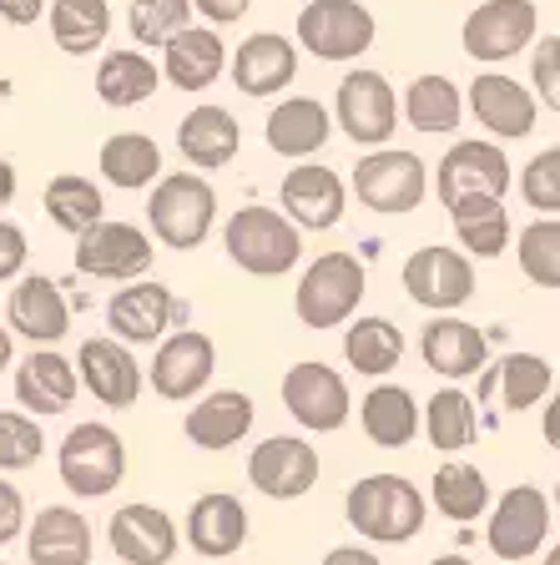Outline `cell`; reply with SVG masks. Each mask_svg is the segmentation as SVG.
Segmentation results:
<instances>
[{
  "instance_id": "obj_20",
  "label": "cell",
  "mask_w": 560,
  "mask_h": 565,
  "mask_svg": "<svg viewBox=\"0 0 560 565\" xmlns=\"http://www.w3.org/2000/svg\"><path fill=\"white\" fill-rule=\"evenodd\" d=\"M6 323L11 333H21L31 349H56L61 339L71 333V303L66 288L46 273H21L6 298Z\"/></svg>"
},
{
  "instance_id": "obj_8",
  "label": "cell",
  "mask_w": 560,
  "mask_h": 565,
  "mask_svg": "<svg viewBox=\"0 0 560 565\" xmlns=\"http://www.w3.org/2000/svg\"><path fill=\"white\" fill-rule=\"evenodd\" d=\"M540 41V6L536 0H479L459 25V46L479 66H505Z\"/></svg>"
},
{
  "instance_id": "obj_59",
  "label": "cell",
  "mask_w": 560,
  "mask_h": 565,
  "mask_svg": "<svg viewBox=\"0 0 560 565\" xmlns=\"http://www.w3.org/2000/svg\"><path fill=\"white\" fill-rule=\"evenodd\" d=\"M0 565H6V561H0Z\"/></svg>"
},
{
  "instance_id": "obj_27",
  "label": "cell",
  "mask_w": 560,
  "mask_h": 565,
  "mask_svg": "<svg viewBox=\"0 0 560 565\" xmlns=\"http://www.w3.org/2000/svg\"><path fill=\"white\" fill-rule=\"evenodd\" d=\"M253 419H257L253 394H243V388H212V394L192 399V409L182 414V435L198 449H208V455H222V449L243 445L253 435Z\"/></svg>"
},
{
  "instance_id": "obj_53",
  "label": "cell",
  "mask_w": 560,
  "mask_h": 565,
  "mask_svg": "<svg viewBox=\"0 0 560 565\" xmlns=\"http://www.w3.org/2000/svg\"><path fill=\"white\" fill-rule=\"evenodd\" d=\"M540 439H546V445L560 455V388L546 399V409H540Z\"/></svg>"
},
{
  "instance_id": "obj_46",
  "label": "cell",
  "mask_w": 560,
  "mask_h": 565,
  "mask_svg": "<svg viewBox=\"0 0 560 565\" xmlns=\"http://www.w3.org/2000/svg\"><path fill=\"white\" fill-rule=\"evenodd\" d=\"M520 198L540 217H560V147H546L520 167Z\"/></svg>"
},
{
  "instance_id": "obj_50",
  "label": "cell",
  "mask_w": 560,
  "mask_h": 565,
  "mask_svg": "<svg viewBox=\"0 0 560 565\" xmlns=\"http://www.w3.org/2000/svg\"><path fill=\"white\" fill-rule=\"evenodd\" d=\"M192 11H198L208 25H237L247 11H253V0H192Z\"/></svg>"
},
{
  "instance_id": "obj_21",
  "label": "cell",
  "mask_w": 560,
  "mask_h": 565,
  "mask_svg": "<svg viewBox=\"0 0 560 565\" xmlns=\"http://www.w3.org/2000/svg\"><path fill=\"white\" fill-rule=\"evenodd\" d=\"M465 106L475 111V121L495 141H520L540 121V96L530 86H520L515 76H505V71H479L475 82H469Z\"/></svg>"
},
{
  "instance_id": "obj_2",
  "label": "cell",
  "mask_w": 560,
  "mask_h": 565,
  "mask_svg": "<svg viewBox=\"0 0 560 565\" xmlns=\"http://www.w3.org/2000/svg\"><path fill=\"white\" fill-rule=\"evenodd\" d=\"M222 253L247 273V278H283L304 258V227L283 207L247 202L222 223Z\"/></svg>"
},
{
  "instance_id": "obj_25",
  "label": "cell",
  "mask_w": 560,
  "mask_h": 565,
  "mask_svg": "<svg viewBox=\"0 0 560 565\" xmlns=\"http://www.w3.org/2000/svg\"><path fill=\"white\" fill-rule=\"evenodd\" d=\"M228 76L243 96H278L298 82V41L278 31H253L228 61Z\"/></svg>"
},
{
  "instance_id": "obj_16",
  "label": "cell",
  "mask_w": 560,
  "mask_h": 565,
  "mask_svg": "<svg viewBox=\"0 0 560 565\" xmlns=\"http://www.w3.org/2000/svg\"><path fill=\"white\" fill-rule=\"evenodd\" d=\"M218 374V343L202 329H177L157 343L147 364V388L167 404H192Z\"/></svg>"
},
{
  "instance_id": "obj_47",
  "label": "cell",
  "mask_w": 560,
  "mask_h": 565,
  "mask_svg": "<svg viewBox=\"0 0 560 565\" xmlns=\"http://www.w3.org/2000/svg\"><path fill=\"white\" fill-rule=\"evenodd\" d=\"M530 92L540 96V106L560 111V31L530 46Z\"/></svg>"
},
{
  "instance_id": "obj_54",
  "label": "cell",
  "mask_w": 560,
  "mask_h": 565,
  "mask_svg": "<svg viewBox=\"0 0 560 565\" xmlns=\"http://www.w3.org/2000/svg\"><path fill=\"white\" fill-rule=\"evenodd\" d=\"M11 202H15V167L0 157V212L11 207Z\"/></svg>"
},
{
  "instance_id": "obj_32",
  "label": "cell",
  "mask_w": 560,
  "mask_h": 565,
  "mask_svg": "<svg viewBox=\"0 0 560 565\" xmlns=\"http://www.w3.org/2000/svg\"><path fill=\"white\" fill-rule=\"evenodd\" d=\"M359 429L379 449H409L424 435V404L404 384H373L359 399Z\"/></svg>"
},
{
  "instance_id": "obj_49",
  "label": "cell",
  "mask_w": 560,
  "mask_h": 565,
  "mask_svg": "<svg viewBox=\"0 0 560 565\" xmlns=\"http://www.w3.org/2000/svg\"><path fill=\"white\" fill-rule=\"evenodd\" d=\"M21 535H25V500H21V490L0 475V551L11 541H21Z\"/></svg>"
},
{
  "instance_id": "obj_48",
  "label": "cell",
  "mask_w": 560,
  "mask_h": 565,
  "mask_svg": "<svg viewBox=\"0 0 560 565\" xmlns=\"http://www.w3.org/2000/svg\"><path fill=\"white\" fill-rule=\"evenodd\" d=\"M31 263V237H25L21 223L0 217V282H15Z\"/></svg>"
},
{
  "instance_id": "obj_5",
  "label": "cell",
  "mask_w": 560,
  "mask_h": 565,
  "mask_svg": "<svg viewBox=\"0 0 560 565\" xmlns=\"http://www.w3.org/2000/svg\"><path fill=\"white\" fill-rule=\"evenodd\" d=\"M359 207L379 212V217H404V212L424 207L430 198V162L420 152H404V147H373L359 157L349 177Z\"/></svg>"
},
{
  "instance_id": "obj_30",
  "label": "cell",
  "mask_w": 560,
  "mask_h": 565,
  "mask_svg": "<svg viewBox=\"0 0 560 565\" xmlns=\"http://www.w3.org/2000/svg\"><path fill=\"white\" fill-rule=\"evenodd\" d=\"M222 71H228V41L218 35V25L192 21L162 46V82L172 92H208Z\"/></svg>"
},
{
  "instance_id": "obj_45",
  "label": "cell",
  "mask_w": 560,
  "mask_h": 565,
  "mask_svg": "<svg viewBox=\"0 0 560 565\" xmlns=\"http://www.w3.org/2000/svg\"><path fill=\"white\" fill-rule=\"evenodd\" d=\"M46 455L41 419L25 409H0V475H21Z\"/></svg>"
},
{
  "instance_id": "obj_34",
  "label": "cell",
  "mask_w": 560,
  "mask_h": 565,
  "mask_svg": "<svg viewBox=\"0 0 560 565\" xmlns=\"http://www.w3.org/2000/svg\"><path fill=\"white\" fill-rule=\"evenodd\" d=\"M444 212H450V227H455L459 247H465L469 258L495 263L510 253L515 227H510V212H505V198H465Z\"/></svg>"
},
{
  "instance_id": "obj_14",
  "label": "cell",
  "mask_w": 560,
  "mask_h": 565,
  "mask_svg": "<svg viewBox=\"0 0 560 565\" xmlns=\"http://www.w3.org/2000/svg\"><path fill=\"white\" fill-rule=\"evenodd\" d=\"M399 278H404V294L430 313H459L475 298V258L465 247H414Z\"/></svg>"
},
{
  "instance_id": "obj_18",
  "label": "cell",
  "mask_w": 560,
  "mask_h": 565,
  "mask_svg": "<svg viewBox=\"0 0 560 565\" xmlns=\"http://www.w3.org/2000/svg\"><path fill=\"white\" fill-rule=\"evenodd\" d=\"M106 545L121 565H172L182 551V525L167 515L162 505H147V500H131L117 505L106 520Z\"/></svg>"
},
{
  "instance_id": "obj_13",
  "label": "cell",
  "mask_w": 560,
  "mask_h": 565,
  "mask_svg": "<svg viewBox=\"0 0 560 565\" xmlns=\"http://www.w3.org/2000/svg\"><path fill=\"white\" fill-rule=\"evenodd\" d=\"M515 188L510 157H505L500 141L469 137L455 141L450 152L434 167V192H440V207H455L465 198H505Z\"/></svg>"
},
{
  "instance_id": "obj_56",
  "label": "cell",
  "mask_w": 560,
  "mask_h": 565,
  "mask_svg": "<svg viewBox=\"0 0 560 565\" xmlns=\"http://www.w3.org/2000/svg\"><path fill=\"white\" fill-rule=\"evenodd\" d=\"M430 565H469V561H465V555H434Z\"/></svg>"
},
{
  "instance_id": "obj_10",
  "label": "cell",
  "mask_w": 560,
  "mask_h": 565,
  "mask_svg": "<svg viewBox=\"0 0 560 565\" xmlns=\"http://www.w3.org/2000/svg\"><path fill=\"white\" fill-rule=\"evenodd\" d=\"M278 394H283V409L293 414V424L308 429V435H339L353 414L349 379H344L339 369H328L324 359L293 364L288 374H283Z\"/></svg>"
},
{
  "instance_id": "obj_31",
  "label": "cell",
  "mask_w": 560,
  "mask_h": 565,
  "mask_svg": "<svg viewBox=\"0 0 560 565\" xmlns=\"http://www.w3.org/2000/svg\"><path fill=\"white\" fill-rule=\"evenodd\" d=\"M177 152L192 172H218L243 152V127L228 106H192L182 121H177Z\"/></svg>"
},
{
  "instance_id": "obj_33",
  "label": "cell",
  "mask_w": 560,
  "mask_h": 565,
  "mask_svg": "<svg viewBox=\"0 0 560 565\" xmlns=\"http://www.w3.org/2000/svg\"><path fill=\"white\" fill-rule=\"evenodd\" d=\"M485 394H500L505 414L540 409V404L556 394V369H550V359H540V353H505L500 364L479 374V399H485Z\"/></svg>"
},
{
  "instance_id": "obj_1",
  "label": "cell",
  "mask_w": 560,
  "mask_h": 565,
  "mask_svg": "<svg viewBox=\"0 0 560 565\" xmlns=\"http://www.w3.org/2000/svg\"><path fill=\"white\" fill-rule=\"evenodd\" d=\"M344 520L359 530V541L373 545H409L430 520V500L409 475H363L344 494Z\"/></svg>"
},
{
  "instance_id": "obj_3",
  "label": "cell",
  "mask_w": 560,
  "mask_h": 565,
  "mask_svg": "<svg viewBox=\"0 0 560 565\" xmlns=\"http://www.w3.org/2000/svg\"><path fill=\"white\" fill-rule=\"evenodd\" d=\"M218 227V188L208 172H162L147 198V233L172 253L202 247Z\"/></svg>"
},
{
  "instance_id": "obj_4",
  "label": "cell",
  "mask_w": 560,
  "mask_h": 565,
  "mask_svg": "<svg viewBox=\"0 0 560 565\" xmlns=\"http://www.w3.org/2000/svg\"><path fill=\"white\" fill-rule=\"evenodd\" d=\"M56 475L76 500H102L127 480V439L102 419L71 424L56 449Z\"/></svg>"
},
{
  "instance_id": "obj_6",
  "label": "cell",
  "mask_w": 560,
  "mask_h": 565,
  "mask_svg": "<svg viewBox=\"0 0 560 565\" xmlns=\"http://www.w3.org/2000/svg\"><path fill=\"white\" fill-rule=\"evenodd\" d=\"M363 282L369 278H363V263L353 253H318L293 288V313L314 333L344 329L363 303Z\"/></svg>"
},
{
  "instance_id": "obj_44",
  "label": "cell",
  "mask_w": 560,
  "mask_h": 565,
  "mask_svg": "<svg viewBox=\"0 0 560 565\" xmlns=\"http://www.w3.org/2000/svg\"><path fill=\"white\" fill-rule=\"evenodd\" d=\"M192 0H131L127 6V31L137 46H167L177 31L192 25Z\"/></svg>"
},
{
  "instance_id": "obj_17",
  "label": "cell",
  "mask_w": 560,
  "mask_h": 565,
  "mask_svg": "<svg viewBox=\"0 0 560 565\" xmlns=\"http://www.w3.org/2000/svg\"><path fill=\"white\" fill-rule=\"evenodd\" d=\"M76 374H82V388L102 409H117V414L137 409L141 388H147V369L137 364L131 343L112 339V333L82 339V349H76Z\"/></svg>"
},
{
  "instance_id": "obj_19",
  "label": "cell",
  "mask_w": 560,
  "mask_h": 565,
  "mask_svg": "<svg viewBox=\"0 0 560 565\" xmlns=\"http://www.w3.org/2000/svg\"><path fill=\"white\" fill-rule=\"evenodd\" d=\"M318 449L304 435H268L247 455V484L268 500H304L318 484Z\"/></svg>"
},
{
  "instance_id": "obj_28",
  "label": "cell",
  "mask_w": 560,
  "mask_h": 565,
  "mask_svg": "<svg viewBox=\"0 0 560 565\" xmlns=\"http://www.w3.org/2000/svg\"><path fill=\"white\" fill-rule=\"evenodd\" d=\"M96 535L92 520L71 505H46L25 520V561L31 565H92Z\"/></svg>"
},
{
  "instance_id": "obj_39",
  "label": "cell",
  "mask_w": 560,
  "mask_h": 565,
  "mask_svg": "<svg viewBox=\"0 0 560 565\" xmlns=\"http://www.w3.org/2000/svg\"><path fill=\"white\" fill-rule=\"evenodd\" d=\"M157 86H162V71H157V61L147 51H131V46L106 51L102 66H96V96L106 106H117V111L152 102Z\"/></svg>"
},
{
  "instance_id": "obj_41",
  "label": "cell",
  "mask_w": 560,
  "mask_h": 565,
  "mask_svg": "<svg viewBox=\"0 0 560 565\" xmlns=\"http://www.w3.org/2000/svg\"><path fill=\"white\" fill-rule=\"evenodd\" d=\"M479 435V404L475 394H465L459 384H444L430 404H424V439H430L440 455H459L469 449Z\"/></svg>"
},
{
  "instance_id": "obj_52",
  "label": "cell",
  "mask_w": 560,
  "mask_h": 565,
  "mask_svg": "<svg viewBox=\"0 0 560 565\" xmlns=\"http://www.w3.org/2000/svg\"><path fill=\"white\" fill-rule=\"evenodd\" d=\"M324 565H384V561H379L369 545H334V551L324 555Z\"/></svg>"
},
{
  "instance_id": "obj_57",
  "label": "cell",
  "mask_w": 560,
  "mask_h": 565,
  "mask_svg": "<svg viewBox=\"0 0 560 565\" xmlns=\"http://www.w3.org/2000/svg\"><path fill=\"white\" fill-rule=\"evenodd\" d=\"M546 565H560V545H550L546 551Z\"/></svg>"
},
{
  "instance_id": "obj_11",
  "label": "cell",
  "mask_w": 560,
  "mask_h": 565,
  "mask_svg": "<svg viewBox=\"0 0 560 565\" xmlns=\"http://www.w3.org/2000/svg\"><path fill=\"white\" fill-rule=\"evenodd\" d=\"M152 258L157 237L121 217H102L92 233L76 237V273L96 282H137L152 273Z\"/></svg>"
},
{
  "instance_id": "obj_22",
  "label": "cell",
  "mask_w": 560,
  "mask_h": 565,
  "mask_svg": "<svg viewBox=\"0 0 560 565\" xmlns=\"http://www.w3.org/2000/svg\"><path fill=\"white\" fill-rule=\"evenodd\" d=\"M420 359L430 374L459 384V379H475L490 369V339H485V329L469 323V318L434 313L420 329Z\"/></svg>"
},
{
  "instance_id": "obj_23",
  "label": "cell",
  "mask_w": 560,
  "mask_h": 565,
  "mask_svg": "<svg viewBox=\"0 0 560 565\" xmlns=\"http://www.w3.org/2000/svg\"><path fill=\"white\" fill-rule=\"evenodd\" d=\"M278 202L304 233H328V227L344 223L349 182H344L334 167L304 162V167H288V177H283V188H278Z\"/></svg>"
},
{
  "instance_id": "obj_15",
  "label": "cell",
  "mask_w": 560,
  "mask_h": 565,
  "mask_svg": "<svg viewBox=\"0 0 560 565\" xmlns=\"http://www.w3.org/2000/svg\"><path fill=\"white\" fill-rule=\"evenodd\" d=\"M106 329H112V339H121V343H152L157 349L167 333L187 329V303L167 288V282L137 278V282H127V288L112 294V303H106Z\"/></svg>"
},
{
  "instance_id": "obj_12",
  "label": "cell",
  "mask_w": 560,
  "mask_h": 565,
  "mask_svg": "<svg viewBox=\"0 0 560 565\" xmlns=\"http://www.w3.org/2000/svg\"><path fill=\"white\" fill-rule=\"evenodd\" d=\"M550 515H556V505H550L546 490H536V484H510L490 505V525H485L490 555L505 565H520V561H530V555H540L550 541Z\"/></svg>"
},
{
  "instance_id": "obj_29",
  "label": "cell",
  "mask_w": 560,
  "mask_h": 565,
  "mask_svg": "<svg viewBox=\"0 0 560 565\" xmlns=\"http://www.w3.org/2000/svg\"><path fill=\"white\" fill-rule=\"evenodd\" d=\"M334 137V111L314 96H283L278 106L268 111L263 121V141H268V152L288 157V162H308L318 157Z\"/></svg>"
},
{
  "instance_id": "obj_42",
  "label": "cell",
  "mask_w": 560,
  "mask_h": 565,
  "mask_svg": "<svg viewBox=\"0 0 560 565\" xmlns=\"http://www.w3.org/2000/svg\"><path fill=\"white\" fill-rule=\"evenodd\" d=\"M46 21H51V41L66 56H92L112 35V6L106 0H51Z\"/></svg>"
},
{
  "instance_id": "obj_37",
  "label": "cell",
  "mask_w": 560,
  "mask_h": 565,
  "mask_svg": "<svg viewBox=\"0 0 560 565\" xmlns=\"http://www.w3.org/2000/svg\"><path fill=\"white\" fill-rule=\"evenodd\" d=\"M430 505L440 510L444 520H455V525H475L479 515H490L495 494H490V480H485L479 465H469V459H444L430 480Z\"/></svg>"
},
{
  "instance_id": "obj_40",
  "label": "cell",
  "mask_w": 560,
  "mask_h": 565,
  "mask_svg": "<svg viewBox=\"0 0 560 565\" xmlns=\"http://www.w3.org/2000/svg\"><path fill=\"white\" fill-rule=\"evenodd\" d=\"M41 207H46V217L61 227V233L82 237V233H92V227L106 217V192L96 188L92 177H82V172H61V177H51V182H46Z\"/></svg>"
},
{
  "instance_id": "obj_36",
  "label": "cell",
  "mask_w": 560,
  "mask_h": 565,
  "mask_svg": "<svg viewBox=\"0 0 560 565\" xmlns=\"http://www.w3.org/2000/svg\"><path fill=\"white\" fill-rule=\"evenodd\" d=\"M404 121L424 137H444V131H459L465 121V92H459L444 71H424L404 86V102H399Z\"/></svg>"
},
{
  "instance_id": "obj_9",
  "label": "cell",
  "mask_w": 560,
  "mask_h": 565,
  "mask_svg": "<svg viewBox=\"0 0 560 565\" xmlns=\"http://www.w3.org/2000/svg\"><path fill=\"white\" fill-rule=\"evenodd\" d=\"M298 46L318 61H334V66H349L359 61L363 51L373 46V35H379V21L363 0H308L304 11H298Z\"/></svg>"
},
{
  "instance_id": "obj_26",
  "label": "cell",
  "mask_w": 560,
  "mask_h": 565,
  "mask_svg": "<svg viewBox=\"0 0 560 565\" xmlns=\"http://www.w3.org/2000/svg\"><path fill=\"white\" fill-rule=\"evenodd\" d=\"M76 388H82V374H76V359L56 349H31L15 364V404L35 419H51V414H66L76 404Z\"/></svg>"
},
{
  "instance_id": "obj_24",
  "label": "cell",
  "mask_w": 560,
  "mask_h": 565,
  "mask_svg": "<svg viewBox=\"0 0 560 565\" xmlns=\"http://www.w3.org/2000/svg\"><path fill=\"white\" fill-rule=\"evenodd\" d=\"M247 505L237 500L233 490H208L192 500L182 520V541L202 555V561H228L247 545Z\"/></svg>"
},
{
  "instance_id": "obj_55",
  "label": "cell",
  "mask_w": 560,
  "mask_h": 565,
  "mask_svg": "<svg viewBox=\"0 0 560 565\" xmlns=\"http://www.w3.org/2000/svg\"><path fill=\"white\" fill-rule=\"evenodd\" d=\"M15 364V333H11V323H0V374Z\"/></svg>"
},
{
  "instance_id": "obj_38",
  "label": "cell",
  "mask_w": 560,
  "mask_h": 565,
  "mask_svg": "<svg viewBox=\"0 0 560 565\" xmlns=\"http://www.w3.org/2000/svg\"><path fill=\"white\" fill-rule=\"evenodd\" d=\"M96 167H102V182H112L117 192L157 188V177H162V147H157L147 131H117V137L102 141Z\"/></svg>"
},
{
  "instance_id": "obj_58",
  "label": "cell",
  "mask_w": 560,
  "mask_h": 565,
  "mask_svg": "<svg viewBox=\"0 0 560 565\" xmlns=\"http://www.w3.org/2000/svg\"><path fill=\"white\" fill-rule=\"evenodd\" d=\"M550 505H556V515H560V480H556V490H550Z\"/></svg>"
},
{
  "instance_id": "obj_7",
  "label": "cell",
  "mask_w": 560,
  "mask_h": 565,
  "mask_svg": "<svg viewBox=\"0 0 560 565\" xmlns=\"http://www.w3.org/2000/svg\"><path fill=\"white\" fill-rule=\"evenodd\" d=\"M334 127H339L353 147H363V152L394 141V131H399V92L389 86L384 71L353 66L349 76H344L339 92H334Z\"/></svg>"
},
{
  "instance_id": "obj_43",
  "label": "cell",
  "mask_w": 560,
  "mask_h": 565,
  "mask_svg": "<svg viewBox=\"0 0 560 565\" xmlns=\"http://www.w3.org/2000/svg\"><path fill=\"white\" fill-rule=\"evenodd\" d=\"M515 253H520V273L536 288H560V217L526 223L515 237Z\"/></svg>"
},
{
  "instance_id": "obj_51",
  "label": "cell",
  "mask_w": 560,
  "mask_h": 565,
  "mask_svg": "<svg viewBox=\"0 0 560 565\" xmlns=\"http://www.w3.org/2000/svg\"><path fill=\"white\" fill-rule=\"evenodd\" d=\"M46 11H51L46 0H0V21L6 25H35Z\"/></svg>"
},
{
  "instance_id": "obj_35",
  "label": "cell",
  "mask_w": 560,
  "mask_h": 565,
  "mask_svg": "<svg viewBox=\"0 0 560 565\" xmlns=\"http://www.w3.org/2000/svg\"><path fill=\"white\" fill-rule=\"evenodd\" d=\"M344 359L363 379H389L404 359V333L384 313H359L344 323Z\"/></svg>"
}]
</instances>
